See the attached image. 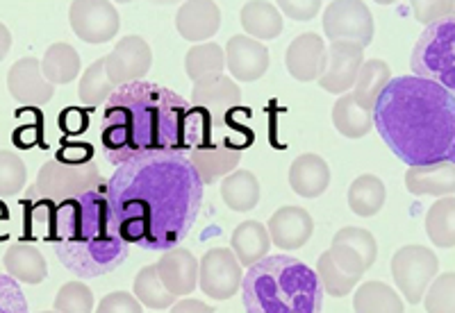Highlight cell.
Segmentation results:
<instances>
[{"instance_id": "obj_47", "label": "cell", "mask_w": 455, "mask_h": 313, "mask_svg": "<svg viewBox=\"0 0 455 313\" xmlns=\"http://www.w3.org/2000/svg\"><path fill=\"white\" fill-rule=\"evenodd\" d=\"M60 125H62V129H67V132L76 134L84 128V116H80L78 109H67V112L60 116Z\"/></svg>"}, {"instance_id": "obj_10", "label": "cell", "mask_w": 455, "mask_h": 313, "mask_svg": "<svg viewBox=\"0 0 455 313\" xmlns=\"http://www.w3.org/2000/svg\"><path fill=\"white\" fill-rule=\"evenodd\" d=\"M367 268L363 257L348 246L328 247L316 262V278H319L323 293L332 298H344L355 288Z\"/></svg>"}, {"instance_id": "obj_52", "label": "cell", "mask_w": 455, "mask_h": 313, "mask_svg": "<svg viewBox=\"0 0 455 313\" xmlns=\"http://www.w3.org/2000/svg\"><path fill=\"white\" fill-rule=\"evenodd\" d=\"M116 3H132V0H116Z\"/></svg>"}, {"instance_id": "obj_34", "label": "cell", "mask_w": 455, "mask_h": 313, "mask_svg": "<svg viewBox=\"0 0 455 313\" xmlns=\"http://www.w3.org/2000/svg\"><path fill=\"white\" fill-rule=\"evenodd\" d=\"M226 68V57L219 43H201V46L189 48L185 57V73L192 82L205 80V77L221 75Z\"/></svg>"}, {"instance_id": "obj_14", "label": "cell", "mask_w": 455, "mask_h": 313, "mask_svg": "<svg viewBox=\"0 0 455 313\" xmlns=\"http://www.w3.org/2000/svg\"><path fill=\"white\" fill-rule=\"evenodd\" d=\"M326 68L319 75V87L328 93H347L364 62V48L353 42H332L326 48Z\"/></svg>"}, {"instance_id": "obj_23", "label": "cell", "mask_w": 455, "mask_h": 313, "mask_svg": "<svg viewBox=\"0 0 455 313\" xmlns=\"http://www.w3.org/2000/svg\"><path fill=\"white\" fill-rule=\"evenodd\" d=\"M290 184L300 198H319L331 184V168L319 154H300L290 168Z\"/></svg>"}, {"instance_id": "obj_31", "label": "cell", "mask_w": 455, "mask_h": 313, "mask_svg": "<svg viewBox=\"0 0 455 313\" xmlns=\"http://www.w3.org/2000/svg\"><path fill=\"white\" fill-rule=\"evenodd\" d=\"M39 64H42L44 77L52 87L73 82L80 73V55L71 43H52Z\"/></svg>"}, {"instance_id": "obj_12", "label": "cell", "mask_w": 455, "mask_h": 313, "mask_svg": "<svg viewBox=\"0 0 455 313\" xmlns=\"http://www.w3.org/2000/svg\"><path fill=\"white\" fill-rule=\"evenodd\" d=\"M242 286V266L230 247H212L198 262V288L212 300H228Z\"/></svg>"}, {"instance_id": "obj_33", "label": "cell", "mask_w": 455, "mask_h": 313, "mask_svg": "<svg viewBox=\"0 0 455 313\" xmlns=\"http://www.w3.org/2000/svg\"><path fill=\"white\" fill-rule=\"evenodd\" d=\"M426 234L437 247L453 250L455 243V200L453 195L440 198L428 209L426 216Z\"/></svg>"}, {"instance_id": "obj_9", "label": "cell", "mask_w": 455, "mask_h": 313, "mask_svg": "<svg viewBox=\"0 0 455 313\" xmlns=\"http://www.w3.org/2000/svg\"><path fill=\"white\" fill-rule=\"evenodd\" d=\"M323 32L331 42H353L367 48L373 42V16L363 0H332L323 12Z\"/></svg>"}, {"instance_id": "obj_32", "label": "cell", "mask_w": 455, "mask_h": 313, "mask_svg": "<svg viewBox=\"0 0 455 313\" xmlns=\"http://www.w3.org/2000/svg\"><path fill=\"white\" fill-rule=\"evenodd\" d=\"M355 313H403L398 293L383 282H367L355 291Z\"/></svg>"}, {"instance_id": "obj_16", "label": "cell", "mask_w": 455, "mask_h": 313, "mask_svg": "<svg viewBox=\"0 0 455 313\" xmlns=\"http://www.w3.org/2000/svg\"><path fill=\"white\" fill-rule=\"evenodd\" d=\"M326 43L315 32L296 36L287 48L284 64L287 71L299 82H316L319 75L326 68Z\"/></svg>"}, {"instance_id": "obj_41", "label": "cell", "mask_w": 455, "mask_h": 313, "mask_svg": "<svg viewBox=\"0 0 455 313\" xmlns=\"http://www.w3.org/2000/svg\"><path fill=\"white\" fill-rule=\"evenodd\" d=\"M414 19L424 26H433L444 19H453V0H410Z\"/></svg>"}, {"instance_id": "obj_46", "label": "cell", "mask_w": 455, "mask_h": 313, "mask_svg": "<svg viewBox=\"0 0 455 313\" xmlns=\"http://www.w3.org/2000/svg\"><path fill=\"white\" fill-rule=\"evenodd\" d=\"M171 313H214V309L210 304L201 302V300H180L171 307Z\"/></svg>"}, {"instance_id": "obj_53", "label": "cell", "mask_w": 455, "mask_h": 313, "mask_svg": "<svg viewBox=\"0 0 455 313\" xmlns=\"http://www.w3.org/2000/svg\"><path fill=\"white\" fill-rule=\"evenodd\" d=\"M39 313H57V311H39Z\"/></svg>"}, {"instance_id": "obj_6", "label": "cell", "mask_w": 455, "mask_h": 313, "mask_svg": "<svg viewBox=\"0 0 455 313\" xmlns=\"http://www.w3.org/2000/svg\"><path fill=\"white\" fill-rule=\"evenodd\" d=\"M99 166L96 161H84V164H67V161L51 160L39 168L36 182L28 191V198L23 202L39 207H55L60 202L73 200L87 191L100 189Z\"/></svg>"}, {"instance_id": "obj_42", "label": "cell", "mask_w": 455, "mask_h": 313, "mask_svg": "<svg viewBox=\"0 0 455 313\" xmlns=\"http://www.w3.org/2000/svg\"><path fill=\"white\" fill-rule=\"evenodd\" d=\"M0 313H30L21 286L10 275H0Z\"/></svg>"}, {"instance_id": "obj_20", "label": "cell", "mask_w": 455, "mask_h": 313, "mask_svg": "<svg viewBox=\"0 0 455 313\" xmlns=\"http://www.w3.org/2000/svg\"><path fill=\"white\" fill-rule=\"evenodd\" d=\"M176 27L187 42H205L221 27V12L214 0H185L176 14Z\"/></svg>"}, {"instance_id": "obj_45", "label": "cell", "mask_w": 455, "mask_h": 313, "mask_svg": "<svg viewBox=\"0 0 455 313\" xmlns=\"http://www.w3.org/2000/svg\"><path fill=\"white\" fill-rule=\"evenodd\" d=\"M93 150L89 145H67V148L60 150L57 160L67 161V164H84V161H92Z\"/></svg>"}, {"instance_id": "obj_43", "label": "cell", "mask_w": 455, "mask_h": 313, "mask_svg": "<svg viewBox=\"0 0 455 313\" xmlns=\"http://www.w3.org/2000/svg\"><path fill=\"white\" fill-rule=\"evenodd\" d=\"M96 313H144V309H141L140 300L135 295H130L125 291H116L100 300Z\"/></svg>"}, {"instance_id": "obj_38", "label": "cell", "mask_w": 455, "mask_h": 313, "mask_svg": "<svg viewBox=\"0 0 455 313\" xmlns=\"http://www.w3.org/2000/svg\"><path fill=\"white\" fill-rule=\"evenodd\" d=\"M424 307L428 313H455V275L444 272L430 282L424 293Z\"/></svg>"}, {"instance_id": "obj_13", "label": "cell", "mask_w": 455, "mask_h": 313, "mask_svg": "<svg viewBox=\"0 0 455 313\" xmlns=\"http://www.w3.org/2000/svg\"><path fill=\"white\" fill-rule=\"evenodd\" d=\"M150 64H153L150 46L137 35L124 36L116 48L108 57H103L105 75L114 87H124V84L141 80L150 71Z\"/></svg>"}, {"instance_id": "obj_8", "label": "cell", "mask_w": 455, "mask_h": 313, "mask_svg": "<svg viewBox=\"0 0 455 313\" xmlns=\"http://www.w3.org/2000/svg\"><path fill=\"white\" fill-rule=\"evenodd\" d=\"M440 270L435 252L424 246H405L392 257V278L410 304H419L426 288Z\"/></svg>"}, {"instance_id": "obj_1", "label": "cell", "mask_w": 455, "mask_h": 313, "mask_svg": "<svg viewBox=\"0 0 455 313\" xmlns=\"http://www.w3.org/2000/svg\"><path fill=\"white\" fill-rule=\"evenodd\" d=\"M203 182L185 153H156L124 161L105 184L114 225L128 246H180L203 205Z\"/></svg>"}, {"instance_id": "obj_2", "label": "cell", "mask_w": 455, "mask_h": 313, "mask_svg": "<svg viewBox=\"0 0 455 313\" xmlns=\"http://www.w3.org/2000/svg\"><path fill=\"white\" fill-rule=\"evenodd\" d=\"M373 125L398 160L408 166L453 161V91L417 75L392 77L371 112Z\"/></svg>"}, {"instance_id": "obj_48", "label": "cell", "mask_w": 455, "mask_h": 313, "mask_svg": "<svg viewBox=\"0 0 455 313\" xmlns=\"http://www.w3.org/2000/svg\"><path fill=\"white\" fill-rule=\"evenodd\" d=\"M10 225H12V216L10 209L3 200H0V241H5L10 237Z\"/></svg>"}, {"instance_id": "obj_22", "label": "cell", "mask_w": 455, "mask_h": 313, "mask_svg": "<svg viewBox=\"0 0 455 313\" xmlns=\"http://www.w3.org/2000/svg\"><path fill=\"white\" fill-rule=\"evenodd\" d=\"M192 103L194 107H201L205 112L226 113L230 109L239 107V103H242V91H239V87L230 77H226L221 73V75L205 77V80L194 82Z\"/></svg>"}, {"instance_id": "obj_29", "label": "cell", "mask_w": 455, "mask_h": 313, "mask_svg": "<svg viewBox=\"0 0 455 313\" xmlns=\"http://www.w3.org/2000/svg\"><path fill=\"white\" fill-rule=\"evenodd\" d=\"M389 80H392V71H389L387 64L383 59H369V62H363V67L357 71L351 96L364 109L373 112V105H376L380 91L387 87Z\"/></svg>"}, {"instance_id": "obj_35", "label": "cell", "mask_w": 455, "mask_h": 313, "mask_svg": "<svg viewBox=\"0 0 455 313\" xmlns=\"http://www.w3.org/2000/svg\"><path fill=\"white\" fill-rule=\"evenodd\" d=\"M135 298L140 304L153 309V311H162V309H171L176 304V295L166 291L162 284L160 275H157L156 263L153 266H144L135 278Z\"/></svg>"}, {"instance_id": "obj_27", "label": "cell", "mask_w": 455, "mask_h": 313, "mask_svg": "<svg viewBox=\"0 0 455 313\" xmlns=\"http://www.w3.org/2000/svg\"><path fill=\"white\" fill-rule=\"evenodd\" d=\"M332 125L347 139H363V137L371 132L373 119L371 112L357 103L351 93H344L335 103V107H332Z\"/></svg>"}, {"instance_id": "obj_30", "label": "cell", "mask_w": 455, "mask_h": 313, "mask_svg": "<svg viewBox=\"0 0 455 313\" xmlns=\"http://www.w3.org/2000/svg\"><path fill=\"white\" fill-rule=\"evenodd\" d=\"M387 191H385L383 180H378L376 175H360L355 177L348 189V207L353 214L363 218L376 216L383 209Z\"/></svg>"}, {"instance_id": "obj_17", "label": "cell", "mask_w": 455, "mask_h": 313, "mask_svg": "<svg viewBox=\"0 0 455 313\" xmlns=\"http://www.w3.org/2000/svg\"><path fill=\"white\" fill-rule=\"evenodd\" d=\"M7 89L23 105H46L55 93V87L42 73V64L35 57H23L7 73Z\"/></svg>"}, {"instance_id": "obj_36", "label": "cell", "mask_w": 455, "mask_h": 313, "mask_svg": "<svg viewBox=\"0 0 455 313\" xmlns=\"http://www.w3.org/2000/svg\"><path fill=\"white\" fill-rule=\"evenodd\" d=\"M114 84L109 82L108 75H105V67H103V57L96 59L87 71L83 73V80L78 84V98L80 103L89 105V107H96L100 103H108V98L112 96Z\"/></svg>"}, {"instance_id": "obj_11", "label": "cell", "mask_w": 455, "mask_h": 313, "mask_svg": "<svg viewBox=\"0 0 455 313\" xmlns=\"http://www.w3.org/2000/svg\"><path fill=\"white\" fill-rule=\"evenodd\" d=\"M68 21L76 36L87 43H108L121 30V16L109 0H73Z\"/></svg>"}, {"instance_id": "obj_49", "label": "cell", "mask_w": 455, "mask_h": 313, "mask_svg": "<svg viewBox=\"0 0 455 313\" xmlns=\"http://www.w3.org/2000/svg\"><path fill=\"white\" fill-rule=\"evenodd\" d=\"M10 51H12V32L0 23V62L5 59Z\"/></svg>"}, {"instance_id": "obj_50", "label": "cell", "mask_w": 455, "mask_h": 313, "mask_svg": "<svg viewBox=\"0 0 455 313\" xmlns=\"http://www.w3.org/2000/svg\"><path fill=\"white\" fill-rule=\"evenodd\" d=\"M148 3H156V5H173V3H180V0H148Z\"/></svg>"}, {"instance_id": "obj_28", "label": "cell", "mask_w": 455, "mask_h": 313, "mask_svg": "<svg viewBox=\"0 0 455 313\" xmlns=\"http://www.w3.org/2000/svg\"><path fill=\"white\" fill-rule=\"evenodd\" d=\"M221 198L237 214L253 211L259 202V182L251 170L228 173L221 182Z\"/></svg>"}, {"instance_id": "obj_40", "label": "cell", "mask_w": 455, "mask_h": 313, "mask_svg": "<svg viewBox=\"0 0 455 313\" xmlns=\"http://www.w3.org/2000/svg\"><path fill=\"white\" fill-rule=\"evenodd\" d=\"M57 313H92L93 311V293L87 284L68 282L57 291L55 298Z\"/></svg>"}, {"instance_id": "obj_26", "label": "cell", "mask_w": 455, "mask_h": 313, "mask_svg": "<svg viewBox=\"0 0 455 313\" xmlns=\"http://www.w3.org/2000/svg\"><path fill=\"white\" fill-rule=\"evenodd\" d=\"M239 21H242L246 35L253 36V39H264V42L275 39L284 30L283 14L267 0H251V3H246L242 12H239Z\"/></svg>"}, {"instance_id": "obj_37", "label": "cell", "mask_w": 455, "mask_h": 313, "mask_svg": "<svg viewBox=\"0 0 455 313\" xmlns=\"http://www.w3.org/2000/svg\"><path fill=\"white\" fill-rule=\"evenodd\" d=\"M332 246H348L363 257L364 268H371L378 257V243L373 239L371 231L363 230V227H344L332 237Z\"/></svg>"}, {"instance_id": "obj_15", "label": "cell", "mask_w": 455, "mask_h": 313, "mask_svg": "<svg viewBox=\"0 0 455 313\" xmlns=\"http://www.w3.org/2000/svg\"><path fill=\"white\" fill-rule=\"evenodd\" d=\"M223 57H226L228 71L233 73V77L239 82H255L264 77L271 64L269 48L246 35L230 36Z\"/></svg>"}, {"instance_id": "obj_39", "label": "cell", "mask_w": 455, "mask_h": 313, "mask_svg": "<svg viewBox=\"0 0 455 313\" xmlns=\"http://www.w3.org/2000/svg\"><path fill=\"white\" fill-rule=\"evenodd\" d=\"M28 182V170L21 157L10 150H0V198L21 193Z\"/></svg>"}, {"instance_id": "obj_7", "label": "cell", "mask_w": 455, "mask_h": 313, "mask_svg": "<svg viewBox=\"0 0 455 313\" xmlns=\"http://www.w3.org/2000/svg\"><path fill=\"white\" fill-rule=\"evenodd\" d=\"M412 71L417 77L453 91L455 89V21L444 19L419 36L410 57Z\"/></svg>"}, {"instance_id": "obj_25", "label": "cell", "mask_w": 455, "mask_h": 313, "mask_svg": "<svg viewBox=\"0 0 455 313\" xmlns=\"http://www.w3.org/2000/svg\"><path fill=\"white\" fill-rule=\"evenodd\" d=\"M271 247L269 230L258 221L239 223L237 230L233 231L230 239V252L239 262V266H253L259 259L267 257V252Z\"/></svg>"}, {"instance_id": "obj_5", "label": "cell", "mask_w": 455, "mask_h": 313, "mask_svg": "<svg viewBox=\"0 0 455 313\" xmlns=\"http://www.w3.org/2000/svg\"><path fill=\"white\" fill-rule=\"evenodd\" d=\"M239 288L246 313H321L323 309L316 272L290 254L259 259Z\"/></svg>"}, {"instance_id": "obj_24", "label": "cell", "mask_w": 455, "mask_h": 313, "mask_svg": "<svg viewBox=\"0 0 455 313\" xmlns=\"http://www.w3.org/2000/svg\"><path fill=\"white\" fill-rule=\"evenodd\" d=\"M5 270L10 272V278L21 284H30L36 286L42 284L48 275V263L39 247L30 246V243H16L3 257Z\"/></svg>"}, {"instance_id": "obj_51", "label": "cell", "mask_w": 455, "mask_h": 313, "mask_svg": "<svg viewBox=\"0 0 455 313\" xmlns=\"http://www.w3.org/2000/svg\"><path fill=\"white\" fill-rule=\"evenodd\" d=\"M378 5H392V3H396V0H376Z\"/></svg>"}, {"instance_id": "obj_3", "label": "cell", "mask_w": 455, "mask_h": 313, "mask_svg": "<svg viewBox=\"0 0 455 313\" xmlns=\"http://www.w3.org/2000/svg\"><path fill=\"white\" fill-rule=\"evenodd\" d=\"M23 209L26 239L52 243L57 259L76 278H100L128 259L130 247L114 225L105 186L55 207L23 202Z\"/></svg>"}, {"instance_id": "obj_21", "label": "cell", "mask_w": 455, "mask_h": 313, "mask_svg": "<svg viewBox=\"0 0 455 313\" xmlns=\"http://www.w3.org/2000/svg\"><path fill=\"white\" fill-rule=\"evenodd\" d=\"M405 186L412 195L446 198L455 189V161H437L428 166H408Z\"/></svg>"}, {"instance_id": "obj_44", "label": "cell", "mask_w": 455, "mask_h": 313, "mask_svg": "<svg viewBox=\"0 0 455 313\" xmlns=\"http://www.w3.org/2000/svg\"><path fill=\"white\" fill-rule=\"evenodd\" d=\"M278 7L294 21H312L319 14L321 0H278Z\"/></svg>"}, {"instance_id": "obj_4", "label": "cell", "mask_w": 455, "mask_h": 313, "mask_svg": "<svg viewBox=\"0 0 455 313\" xmlns=\"http://www.w3.org/2000/svg\"><path fill=\"white\" fill-rule=\"evenodd\" d=\"M192 105L156 82H130L116 87L105 103L103 141L109 164L156 153H185L187 116Z\"/></svg>"}, {"instance_id": "obj_19", "label": "cell", "mask_w": 455, "mask_h": 313, "mask_svg": "<svg viewBox=\"0 0 455 313\" xmlns=\"http://www.w3.org/2000/svg\"><path fill=\"white\" fill-rule=\"evenodd\" d=\"M267 230H269V239L275 247L299 250L310 241L312 231H315V221L300 207H283L271 216Z\"/></svg>"}, {"instance_id": "obj_18", "label": "cell", "mask_w": 455, "mask_h": 313, "mask_svg": "<svg viewBox=\"0 0 455 313\" xmlns=\"http://www.w3.org/2000/svg\"><path fill=\"white\" fill-rule=\"evenodd\" d=\"M156 268L166 291L173 293L176 298L189 295L198 288V262L192 252L185 250V247L176 246L171 250H164Z\"/></svg>"}]
</instances>
